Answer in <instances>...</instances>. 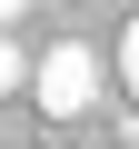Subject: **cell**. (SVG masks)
<instances>
[{"label":"cell","mask_w":139,"mask_h":149,"mask_svg":"<svg viewBox=\"0 0 139 149\" xmlns=\"http://www.w3.org/2000/svg\"><path fill=\"white\" fill-rule=\"evenodd\" d=\"M99 80H109V60H99L90 40H60V50L30 60V100H40L50 119H90V109H99Z\"/></svg>","instance_id":"cell-1"},{"label":"cell","mask_w":139,"mask_h":149,"mask_svg":"<svg viewBox=\"0 0 139 149\" xmlns=\"http://www.w3.org/2000/svg\"><path fill=\"white\" fill-rule=\"evenodd\" d=\"M10 90H30V60H20V40H10V30H0V100H10Z\"/></svg>","instance_id":"cell-2"},{"label":"cell","mask_w":139,"mask_h":149,"mask_svg":"<svg viewBox=\"0 0 139 149\" xmlns=\"http://www.w3.org/2000/svg\"><path fill=\"white\" fill-rule=\"evenodd\" d=\"M119 80H129V100H139V20L119 30Z\"/></svg>","instance_id":"cell-3"},{"label":"cell","mask_w":139,"mask_h":149,"mask_svg":"<svg viewBox=\"0 0 139 149\" xmlns=\"http://www.w3.org/2000/svg\"><path fill=\"white\" fill-rule=\"evenodd\" d=\"M20 10H30V0H0V30H20Z\"/></svg>","instance_id":"cell-4"}]
</instances>
